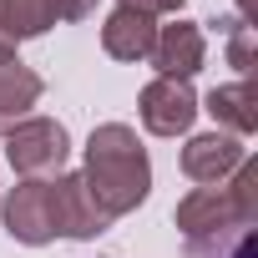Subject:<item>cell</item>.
<instances>
[{"mask_svg": "<svg viewBox=\"0 0 258 258\" xmlns=\"http://www.w3.org/2000/svg\"><path fill=\"white\" fill-rule=\"evenodd\" d=\"M86 192L96 198V208L106 218H121L147 203L152 192V162L147 147L137 142V132L126 121H101L91 142H86V167H81Z\"/></svg>", "mask_w": 258, "mask_h": 258, "instance_id": "obj_1", "label": "cell"}, {"mask_svg": "<svg viewBox=\"0 0 258 258\" xmlns=\"http://www.w3.org/2000/svg\"><path fill=\"white\" fill-rule=\"evenodd\" d=\"M177 233L182 238H218V233H233V228H253L258 223V162H238L233 182L223 187H192L182 203H177Z\"/></svg>", "mask_w": 258, "mask_h": 258, "instance_id": "obj_2", "label": "cell"}, {"mask_svg": "<svg viewBox=\"0 0 258 258\" xmlns=\"http://www.w3.org/2000/svg\"><path fill=\"white\" fill-rule=\"evenodd\" d=\"M6 157L21 177H46L61 172V162L71 157V137L56 116H26L6 132Z\"/></svg>", "mask_w": 258, "mask_h": 258, "instance_id": "obj_3", "label": "cell"}, {"mask_svg": "<svg viewBox=\"0 0 258 258\" xmlns=\"http://www.w3.org/2000/svg\"><path fill=\"white\" fill-rule=\"evenodd\" d=\"M6 233L16 243H31V248L56 238V192H51V182L26 177L6 192Z\"/></svg>", "mask_w": 258, "mask_h": 258, "instance_id": "obj_4", "label": "cell"}, {"mask_svg": "<svg viewBox=\"0 0 258 258\" xmlns=\"http://www.w3.org/2000/svg\"><path fill=\"white\" fill-rule=\"evenodd\" d=\"M142 126L152 137H182V132H192V121H198V91L187 86V81H177V76H157V81H147L142 86Z\"/></svg>", "mask_w": 258, "mask_h": 258, "instance_id": "obj_5", "label": "cell"}, {"mask_svg": "<svg viewBox=\"0 0 258 258\" xmlns=\"http://www.w3.org/2000/svg\"><path fill=\"white\" fill-rule=\"evenodd\" d=\"M243 157H248V152H243L238 137H228V132H203V137H187V147H182V172H187L192 182H203V187H218V182H228V177L238 172Z\"/></svg>", "mask_w": 258, "mask_h": 258, "instance_id": "obj_6", "label": "cell"}, {"mask_svg": "<svg viewBox=\"0 0 258 258\" xmlns=\"http://www.w3.org/2000/svg\"><path fill=\"white\" fill-rule=\"evenodd\" d=\"M51 192H56V233H66V238H96V233L111 228V218H106V213L96 208V198L86 192L81 172H61V177L51 182Z\"/></svg>", "mask_w": 258, "mask_h": 258, "instance_id": "obj_7", "label": "cell"}, {"mask_svg": "<svg viewBox=\"0 0 258 258\" xmlns=\"http://www.w3.org/2000/svg\"><path fill=\"white\" fill-rule=\"evenodd\" d=\"M203 56H208L203 26H192V21H177V26L157 31V41H152V56H147V61H152L162 76H177V81H187L192 71H203Z\"/></svg>", "mask_w": 258, "mask_h": 258, "instance_id": "obj_8", "label": "cell"}, {"mask_svg": "<svg viewBox=\"0 0 258 258\" xmlns=\"http://www.w3.org/2000/svg\"><path fill=\"white\" fill-rule=\"evenodd\" d=\"M152 41H157V26L152 16H137V11H111L106 26H101V51L111 61H147L152 56Z\"/></svg>", "mask_w": 258, "mask_h": 258, "instance_id": "obj_9", "label": "cell"}, {"mask_svg": "<svg viewBox=\"0 0 258 258\" xmlns=\"http://www.w3.org/2000/svg\"><path fill=\"white\" fill-rule=\"evenodd\" d=\"M41 91H46V81H41L31 66H21V61H6V66H0V137H6L16 121L31 116V106L41 101Z\"/></svg>", "mask_w": 258, "mask_h": 258, "instance_id": "obj_10", "label": "cell"}, {"mask_svg": "<svg viewBox=\"0 0 258 258\" xmlns=\"http://www.w3.org/2000/svg\"><path fill=\"white\" fill-rule=\"evenodd\" d=\"M208 111H213V121L228 126V137L258 132V91H253V81L243 76V81L213 86V91H208Z\"/></svg>", "mask_w": 258, "mask_h": 258, "instance_id": "obj_11", "label": "cell"}, {"mask_svg": "<svg viewBox=\"0 0 258 258\" xmlns=\"http://www.w3.org/2000/svg\"><path fill=\"white\" fill-rule=\"evenodd\" d=\"M56 26V0H0V31L11 41L46 36Z\"/></svg>", "mask_w": 258, "mask_h": 258, "instance_id": "obj_12", "label": "cell"}, {"mask_svg": "<svg viewBox=\"0 0 258 258\" xmlns=\"http://www.w3.org/2000/svg\"><path fill=\"white\" fill-rule=\"evenodd\" d=\"M223 26H228V36H233V41H228V61L248 76V71H253V26H243V21H223Z\"/></svg>", "mask_w": 258, "mask_h": 258, "instance_id": "obj_13", "label": "cell"}, {"mask_svg": "<svg viewBox=\"0 0 258 258\" xmlns=\"http://www.w3.org/2000/svg\"><path fill=\"white\" fill-rule=\"evenodd\" d=\"M121 11H137V16H172V11H182V0H121Z\"/></svg>", "mask_w": 258, "mask_h": 258, "instance_id": "obj_14", "label": "cell"}, {"mask_svg": "<svg viewBox=\"0 0 258 258\" xmlns=\"http://www.w3.org/2000/svg\"><path fill=\"white\" fill-rule=\"evenodd\" d=\"M96 11V0H56V16H66V21H86Z\"/></svg>", "mask_w": 258, "mask_h": 258, "instance_id": "obj_15", "label": "cell"}, {"mask_svg": "<svg viewBox=\"0 0 258 258\" xmlns=\"http://www.w3.org/2000/svg\"><path fill=\"white\" fill-rule=\"evenodd\" d=\"M6 61H16V41H11L6 31H0V66H6Z\"/></svg>", "mask_w": 258, "mask_h": 258, "instance_id": "obj_16", "label": "cell"}, {"mask_svg": "<svg viewBox=\"0 0 258 258\" xmlns=\"http://www.w3.org/2000/svg\"><path fill=\"white\" fill-rule=\"evenodd\" d=\"M238 11H243L238 21H253V0H238Z\"/></svg>", "mask_w": 258, "mask_h": 258, "instance_id": "obj_17", "label": "cell"}]
</instances>
